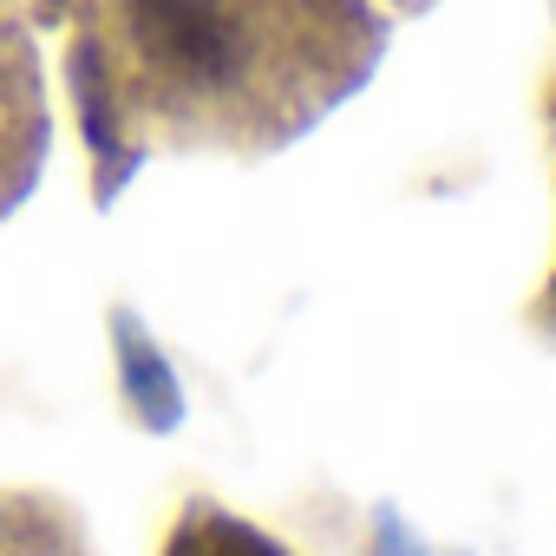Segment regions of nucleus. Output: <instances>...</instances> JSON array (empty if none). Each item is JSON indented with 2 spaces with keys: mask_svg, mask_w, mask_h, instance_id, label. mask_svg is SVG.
<instances>
[{
  "mask_svg": "<svg viewBox=\"0 0 556 556\" xmlns=\"http://www.w3.org/2000/svg\"><path fill=\"white\" fill-rule=\"evenodd\" d=\"M125 367H131V400H138V413L151 419V426H170L177 419V393H170V367L138 341V334H125Z\"/></svg>",
  "mask_w": 556,
  "mask_h": 556,
  "instance_id": "obj_2",
  "label": "nucleus"
},
{
  "mask_svg": "<svg viewBox=\"0 0 556 556\" xmlns=\"http://www.w3.org/2000/svg\"><path fill=\"white\" fill-rule=\"evenodd\" d=\"M170 556H282V549L268 536H255V530H242V523H229V517H216L203 530H184Z\"/></svg>",
  "mask_w": 556,
  "mask_h": 556,
  "instance_id": "obj_3",
  "label": "nucleus"
},
{
  "mask_svg": "<svg viewBox=\"0 0 556 556\" xmlns=\"http://www.w3.org/2000/svg\"><path fill=\"white\" fill-rule=\"evenodd\" d=\"M151 73L184 92H229L249 79V21L236 0H125Z\"/></svg>",
  "mask_w": 556,
  "mask_h": 556,
  "instance_id": "obj_1",
  "label": "nucleus"
}]
</instances>
